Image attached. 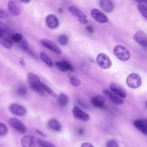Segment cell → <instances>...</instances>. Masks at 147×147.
<instances>
[{
	"instance_id": "obj_14",
	"label": "cell",
	"mask_w": 147,
	"mask_h": 147,
	"mask_svg": "<svg viewBox=\"0 0 147 147\" xmlns=\"http://www.w3.org/2000/svg\"><path fill=\"white\" fill-rule=\"evenodd\" d=\"M41 43L44 47L57 53L60 54L61 51L59 47L53 42L46 39H42Z\"/></svg>"
},
{
	"instance_id": "obj_5",
	"label": "cell",
	"mask_w": 147,
	"mask_h": 147,
	"mask_svg": "<svg viewBox=\"0 0 147 147\" xmlns=\"http://www.w3.org/2000/svg\"><path fill=\"white\" fill-rule=\"evenodd\" d=\"M9 123L11 127L20 133H24L26 131V128L25 125L17 118H10L9 121Z\"/></svg>"
},
{
	"instance_id": "obj_19",
	"label": "cell",
	"mask_w": 147,
	"mask_h": 147,
	"mask_svg": "<svg viewBox=\"0 0 147 147\" xmlns=\"http://www.w3.org/2000/svg\"><path fill=\"white\" fill-rule=\"evenodd\" d=\"M100 5L102 9L105 12L110 13L114 9V5L110 0H100Z\"/></svg>"
},
{
	"instance_id": "obj_29",
	"label": "cell",
	"mask_w": 147,
	"mask_h": 147,
	"mask_svg": "<svg viewBox=\"0 0 147 147\" xmlns=\"http://www.w3.org/2000/svg\"><path fill=\"white\" fill-rule=\"evenodd\" d=\"M69 81L73 86H79L81 84V81L73 76H69Z\"/></svg>"
},
{
	"instance_id": "obj_21",
	"label": "cell",
	"mask_w": 147,
	"mask_h": 147,
	"mask_svg": "<svg viewBox=\"0 0 147 147\" xmlns=\"http://www.w3.org/2000/svg\"><path fill=\"white\" fill-rule=\"evenodd\" d=\"M6 34L0 37V44L4 47L10 49L12 47V42L10 38L6 37Z\"/></svg>"
},
{
	"instance_id": "obj_24",
	"label": "cell",
	"mask_w": 147,
	"mask_h": 147,
	"mask_svg": "<svg viewBox=\"0 0 147 147\" xmlns=\"http://www.w3.org/2000/svg\"><path fill=\"white\" fill-rule=\"evenodd\" d=\"M40 85L43 89L49 94L54 98H58L57 94L49 86L42 82H41Z\"/></svg>"
},
{
	"instance_id": "obj_12",
	"label": "cell",
	"mask_w": 147,
	"mask_h": 147,
	"mask_svg": "<svg viewBox=\"0 0 147 147\" xmlns=\"http://www.w3.org/2000/svg\"><path fill=\"white\" fill-rule=\"evenodd\" d=\"M72 113L74 117L82 121H86L89 119L88 114L81 110L77 106H74L72 110Z\"/></svg>"
},
{
	"instance_id": "obj_20",
	"label": "cell",
	"mask_w": 147,
	"mask_h": 147,
	"mask_svg": "<svg viewBox=\"0 0 147 147\" xmlns=\"http://www.w3.org/2000/svg\"><path fill=\"white\" fill-rule=\"evenodd\" d=\"M21 143L22 146L24 147H33L35 144L34 137L30 135L23 136L21 140Z\"/></svg>"
},
{
	"instance_id": "obj_11",
	"label": "cell",
	"mask_w": 147,
	"mask_h": 147,
	"mask_svg": "<svg viewBox=\"0 0 147 147\" xmlns=\"http://www.w3.org/2000/svg\"><path fill=\"white\" fill-rule=\"evenodd\" d=\"M111 91L121 98H125L126 93L125 89L120 85L115 83H111L109 86Z\"/></svg>"
},
{
	"instance_id": "obj_25",
	"label": "cell",
	"mask_w": 147,
	"mask_h": 147,
	"mask_svg": "<svg viewBox=\"0 0 147 147\" xmlns=\"http://www.w3.org/2000/svg\"><path fill=\"white\" fill-rule=\"evenodd\" d=\"M58 97V101L59 105L62 107L65 106L68 103V98L66 95L61 94Z\"/></svg>"
},
{
	"instance_id": "obj_41",
	"label": "cell",
	"mask_w": 147,
	"mask_h": 147,
	"mask_svg": "<svg viewBox=\"0 0 147 147\" xmlns=\"http://www.w3.org/2000/svg\"><path fill=\"white\" fill-rule=\"evenodd\" d=\"M19 61L20 64L23 66H25L26 65V62L24 59L22 57L19 59Z\"/></svg>"
},
{
	"instance_id": "obj_36",
	"label": "cell",
	"mask_w": 147,
	"mask_h": 147,
	"mask_svg": "<svg viewBox=\"0 0 147 147\" xmlns=\"http://www.w3.org/2000/svg\"><path fill=\"white\" fill-rule=\"evenodd\" d=\"M7 29L2 27L1 22L0 20V37L3 36L7 33Z\"/></svg>"
},
{
	"instance_id": "obj_2",
	"label": "cell",
	"mask_w": 147,
	"mask_h": 147,
	"mask_svg": "<svg viewBox=\"0 0 147 147\" xmlns=\"http://www.w3.org/2000/svg\"><path fill=\"white\" fill-rule=\"evenodd\" d=\"M115 55L120 60L126 61L129 59L130 54L129 52L124 47L117 45L115 46L113 49Z\"/></svg>"
},
{
	"instance_id": "obj_8",
	"label": "cell",
	"mask_w": 147,
	"mask_h": 147,
	"mask_svg": "<svg viewBox=\"0 0 147 147\" xmlns=\"http://www.w3.org/2000/svg\"><path fill=\"white\" fill-rule=\"evenodd\" d=\"M103 92L115 104L118 105L123 104L124 100L112 91L107 89H104L103 90Z\"/></svg>"
},
{
	"instance_id": "obj_35",
	"label": "cell",
	"mask_w": 147,
	"mask_h": 147,
	"mask_svg": "<svg viewBox=\"0 0 147 147\" xmlns=\"http://www.w3.org/2000/svg\"><path fill=\"white\" fill-rule=\"evenodd\" d=\"M8 14L6 11L0 7V18L5 19L8 18Z\"/></svg>"
},
{
	"instance_id": "obj_18",
	"label": "cell",
	"mask_w": 147,
	"mask_h": 147,
	"mask_svg": "<svg viewBox=\"0 0 147 147\" xmlns=\"http://www.w3.org/2000/svg\"><path fill=\"white\" fill-rule=\"evenodd\" d=\"M105 98L102 95H98L94 96L91 100L92 105L96 108L102 107L105 102Z\"/></svg>"
},
{
	"instance_id": "obj_26",
	"label": "cell",
	"mask_w": 147,
	"mask_h": 147,
	"mask_svg": "<svg viewBox=\"0 0 147 147\" xmlns=\"http://www.w3.org/2000/svg\"><path fill=\"white\" fill-rule=\"evenodd\" d=\"M137 8L138 10L142 16L147 20V8L146 7L141 3L138 4Z\"/></svg>"
},
{
	"instance_id": "obj_7",
	"label": "cell",
	"mask_w": 147,
	"mask_h": 147,
	"mask_svg": "<svg viewBox=\"0 0 147 147\" xmlns=\"http://www.w3.org/2000/svg\"><path fill=\"white\" fill-rule=\"evenodd\" d=\"M133 38L134 40L140 45L144 47L147 46V35L143 31H137L134 35Z\"/></svg>"
},
{
	"instance_id": "obj_3",
	"label": "cell",
	"mask_w": 147,
	"mask_h": 147,
	"mask_svg": "<svg viewBox=\"0 0 147 147\" xmlns=\"http://www.w3.org/2000/svg\"><path fill=\"white\" fill-rule=\"evenodd\" d=\"M126 82L130 88L136 89L139 87L142 84V80L138 74L133 73L130 74L127 77Z\"/></svg>"
},
{
	"instance_id": "obj_43",
	"label": "cell",
	"mask_w": 147,
	"mask_h": 147,
	"mask_svg": "<svg viewBox=\"0 0 147 147\" xmlns=\"http://www.w3.org/2000/svg\"><path fill=\"white\" fill-rule=\"evenodd\" d=\"M23 3H29L31 0H20Z\"/></svg>"
},
{
	"instance_id": "obj_42",
	"label": "cell",
	"mask_w": 147,
	"mask_h": 147,
	"mask_svg": "<svg viewBox=\"0 0 147 147\" xmlns=\"http://www.w3.org/2000/svg\"><path fill=\"white\" fill-rule=\"evenodd\" d=\"M79 134L80 135L83 134L84 133V130L83 128H80L79 129Z\"/></svg>"
},
{
	"instance_id": "obj_10",
	"label": "cell",
	"mask_w": 147,
	"mask_h": 147,
	"mask_svg": "<svg viewBox=\"0 0 147 147\" xmlns=\"http://www.w3.org/2000/svg\"><path fill=\"white\" fill-rule=\"evenodd\" d=\"M133 125L139 131L146 135H147V121L146 119H140L134 121Z\"/></svg>"
},
{
	"instance_id": "obj_15",
	"label": "cell",
	"mask_w": 147,
	"mask_h": 147,
	"mask_svg": "<svg viewBox=\"0 0 147 147\" xmlns=\"http://www.w3.org/2000/svg\"><path fill=\"white\" fill-rule=\"evenodd\" d=\"M68 10L74 16L78 18L80 22L87 19V17L86 14L76 7L71 6L69 7Z\"/></svg>"
},
{
	"instance_id": "obj_39",
	"label": "cell",
	"mask_w": 147,
	"mask_h": 147,
	"mask_svg": "<svg viewBox=\"0 0 147 147\" xmlns=\"http://www.w3.org/2000/svg\"><path fill=\"white\" fill-rule=\"evenodd\" d=\"M29 54L31 55L35 59H37V57L35 54L31 50L29 49L26 51Z\"/></svg>"
},
{
	"instance_id": "obj_9",
	"label": "cell",
	"mask_w": 147,
	"mask_h": 147,
	"mask_svg": "<svg viewBox=\"0 0 147 147\" xmlns=\"http://www.w3.org/2000/svg\"><path fill=\"white\" fill-rule=\"evenodd\" d=\"M9 109L12 113L18 116H23L26 112V110L25 107L17 103L11 104L9 105Z\"/></svg>"
},
{
	"instance_id": "obj_1",
	"label": "cell",
	"mask_w": 147,
	"mask_h": 147,
	"mask_svg": "<svg viewBox=\"0 0 147 147\" xmlns=\"http://www.w3.org/2000/svg\"><path fill=\"white\" fill-rule=\"evenodd\" d=\"M27 78L29 86L32 90L41 95L45 94L44 90L41 86V82L38 76L29 73L27 75Z\"/></svg>"
},
{
	"instance_id": "obj_30",
	"label": "cell",
	"mask_w": 147,
	"mask_h": 147,
	"mask_svg": "<svg viewBox=\"0 0 147 147\" xmlns=\"http://www.w3.org/2000/svg\"><path fill=\"white\" fill-rule=\"evenodd\" d=\"M58 41L59 43L62 45L67 44L68 42V38L67 36L64 34L60 35L58 37Z\"/></svg>"
},
{
	"instance_id": "obj_32",
	"label": "cell",
	"mask_w": 147,
	"mask_h": 147,
	"mask_svg": "<svg viewBox=\"0 0 147 147\" xmlns=\"http://www.w3.org/2000/svg\"><path fill=\"white\" fill-rule=\"evenodd\" d=\"M20 42V47L22 50L26 51L29 49V46L27 42L25 39L22 40Z\"/></svg>"
},
{
	"instance_id": "obj_22",
	"label": "cell",
	"mask_w": 147,
	"mask_h": 147,
	"mask_svg": "<svg viewBox=\"0 0 147 147\" xmlns=\"http://www.w3.org/2000/svg\"><path fill=\"white\" fill-rule=\"evenodd\" d=\"M49 127L56 131H59L61 129V126L58 121L54 119H51L48 122Z\"/></svg>"
},
{
	"instance_id": "obj_28",
	"label": "cell",
	"mask_w": 147,
	"mask_h": 147,
	"mask_svg": "<svg viewBox=\"0 0 147 147\" xmlns=\"http://www.w3.org/2000/svg\"><path fill=\"white\" fill-rule=\"evenodd\" d=\"M22 36L21 34L17 33L11 36L10 40L12 42H18L22 40Z\"/></svg>"
},
{
	"instance_id": "obj_37",
	"label": "cell",
	"mask_w": 147,
	"mask_h": 147,
	"mask_svg": "<svg viewBox=\"0 0 147 147\" xmlns=\"http://www.w3.org/2000/svg\"><path fill=\"white\" fill-rule=\"evenodd\" d=\"M85 28L86 29L88 32L91 33L94 32V29L92 26L90 25L87 26Z\"/></svg>"
},
{
	"instance_id": "obj_4",
	"label": "cell",
	"mask_w": 147,
	"mask_h": 147,
	"mask_svg": "<svg viewBox=\"0 0 147 147\" xmlns=\"http://www.w3.org/2000/svg\"><path fill=\"white\" fill-rule=\"evenodd\" d=\"M96 61L98 65L103 69H109L112 65L110 59L107 56L103 53H100L98 55Z\"/></svg>"
},
{
	"instance_id": "obj_40",
	"label": "cell",
	"mask_w": 147,
	"mask_h": 147,
	"mask_svg": "<svg viewBox=\"0 0 147 147\" xmlns=\"http://www.w3.org/2000/svg\"><path fill=\"white\" fill-rule=\"evenodd\" d=\"M35 130L38 133L39 135H41V136L46 138L47 137V136L46 134H45L43 132L39 130L38 129H36Z\"/></svg>"
},
{
	"instance_id": "obj_38",
	"label": "cell",
	"mask_w": 147,
	"mask_h": 147,
	"mask_svg": "<svg viewBox=\"0 0 147 147\" xmlns=\"http://www.w3.org/2000/svg\"><path fill=\"white\" fill-rule=\"evenodd\" d=\"M81 147H93L94 146L91 144L88 143H82Z\"/></svg>"
},
{
	"instance_id": "obj_34",
	"label": "cell",
	"mask_w": 147,
	"mask_h": 147,
	"mask_svg": "<svg viewBox=\"0 0 147 147\" xmlns=\"http://www.w3.org/2000/svg\"><path fill=\"white\" fill-rule=\"evenodd\" d=\"M107 146L108 147H118L119 144L117 141L114 140L109 141L107 143Z\"/></svg>"
},
{
	"instance_id": "obj_23",
	"label": "cell",
	"mask_w": 147,
	"mask_h": 147,
	"mask_svg": "<svg viewBox=\"0 0 147 147\" xmlns=\"http://www.w3.org/2000/svg\"><path fill=\"white\" fill-rule=\"evenodd\" d=\"M40 57L41 60L48 66L51 67L53 66V63L51 60L45 52L42 51L40 54Z\"/></svg>"
},
{
	"instance_id": "obj_16",
	"label": "cell",
	"mask_w": 147,
	"mask_h": 147,
	"mask_svg": "<svg viewBox=\"0 0 147 147\" xmlns=\"http://www.w3.org/2000/svg\"><path fill=\"white\" fill-rule=\"evenodd\" d=\"M55 64L57 68L61 71H74V68L72 66L70 63L67 61L63 60L60 62H57L55 63Z\"/></svg>"
},
{
	"instance_id": "obj_17",
	"label": "cell",
	"mask_w": 147,
	"mask_h": 147,
	"mask_svg": "<svg viewBox=\"0 0 147 147\" xmlns=\"http://www.w3.org/2000/svg\"><path fill=\"white\" fill-rule=\"evenodd\" d=\"M7 9L9 12L12 15L15 16L19 15L21 10L13 1H9L8 3Z\"/></svg>"
},
{
	"instance_id": "obj_33",
	"label": "cell",
	"mask_w": 147,
	"mask_h": 147,
	"mask_svg": "<svg viewBox=\"0 0 147 147\" xmlns=\"http://www.w3.org/2000/svg\"><path fill=\"white\" fill-rule=\"evenodd\" d=\"M27 89L26 87L22 86L20 87L17 90V94L20 96H23L27 93Z\"/></svg>"
},
{
	"instance_id": "obj_27",
	"label": "cell",
	"mask_w": 147,
	"mask_h": 147,
	"mask_svg": "<svg viewBox=\"0 0 147 147\" xmlns=\"http://www.w3.org/2000/svg\"><path fill=\"white\" fill-rule=\"evenodd\" d=\"M37 141L38 144L42 147H55V146L52 143L47 141L40 138H37Z\"/></svg>"
},
{
	"instance_id": "obj_45",
	"label": "cell",
	"mask_w": 147,
	"mask_h": 147,
	"mask_svg": "<svg viewBox=\"0 0 147 147\" xmlns=\"http://www.w3.org/2000/svg\"><path fill=\"white\" fill-rule=\"evenodd\" d=\"M58 11L59 13H61L63 12V9L61 8H59L58 9Z\"/></svg>"
},
{
	"instance_id": "obj_13",
	"label": "cell",
	"mask_w": 147,
	"mask_h": 147,
	"mask_svg": "<svg viewBox=\"0 0 147 147\" xmlns=\"http://www.w3.org/2000/svg\"><path fill=\"white\" fill-rule=\"evenodd\" d=\"M47 25L50 28L55 29L59 25V21L57 18L54 15L50 14L47 15L45 19Z\"/></svg>"
},
{
	"instance_id": "obj_31",
	"label": "cell",
	"mask_w": 147,
	"mask_h": 147,
	"mask_svg": "<svg viewBox=\"0 0 147 147\" xmlns=\"http://www.w3.org/2000/svg\"><path fill=\"white\" fill-rule=\"evenodd\" d=\"M8 129L7 126L4 123L0 122V136H3L7 134Z\"/></svg>"
},
{
	"instance_id": "obj_44",
	"label": "cell",
	"mask_w": 147,
	"mask_h": 147,
	"mask_svg": "<svg viewBox=\"0 0 147 147\" xmlns=\"http://www.w3.org/2000/svg\"><path fill=\"white\" fill-rule=\"evenodd\" d=\"M138 3H142L144 2H145L146 1V0H134Z\"/></svg>"
},
{
	"instance_id": "obj_6",
	"label": "cell",
	"mask_w": 147,
	"mask_h": 147,
	"mask_svg": "<svg viewBox=\"0 0 147 147\" xmlns=\"http://www.w3.org/2000/svg\"><path fill=\"white\" fill-rule=\"evenodd\" d=\"M90 14L92 18L100 23H104L108 21L107 16L97 9H92L91 11Z\"/></svg>"
}]
</instances>
